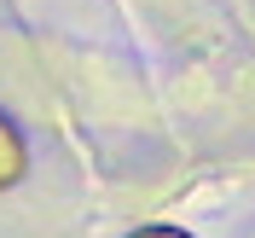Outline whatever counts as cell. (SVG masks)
<instances>
[{
    "label": "cell",
    "mask_w": 255,
    "mask_h": 238,
    "mask_svg": "<svg viewBox=\"0 0 255 238\" xmlns=\"http://www.w3.org/2000/svg\"><path fill=\"white\" fill-rule=\"evenodd\" d=\"M23 163H29V151H23V134L12 128V116L0 111V192H6L17 175H23Z\"/></svg>",
    "instance_id": "1"
},
{
    "label": "cell",
    "mask_w": 255,
    "mask_h": 238,
    "mask_svg": "<svg viewBox=\"0 0 255 238\" xmlns=\"http://www.w3.org/2000/svg\"><path fill=\"white\" fill-rule=\"evenodd\" d=\"M133 238H191V233H180V227H139Z\"/></svg>",
    "instance_id": "2"
}]
</instances>
